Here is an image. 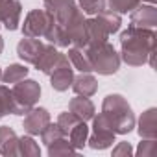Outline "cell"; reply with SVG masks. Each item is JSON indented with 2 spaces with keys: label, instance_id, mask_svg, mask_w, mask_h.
Wrapping results in <instances>:
<instances>
[{
  "label": "cell",
  "instance_id": "obj_14",
  "mask_svg": "<svg viewBox=\"0 0 157 157\" xmlns=\"http://www.w3.org/2000/svg\"><path fill=\"white\" fill-rule=\"evenodd\" d=\"M70 87L78 96H89L91 98L98 91V82L91 72H82L80 76H74Z\"/></svg>",
  "mask_w": 157,
  "mask_h": 157
},
{
  "label": "cell",
  "instance_id": "obj_25",
  "mask_svg": "<svg viewBox=\"0 0 157 157\" xmlns=\"http://www.w3.org/2000/svg\"><path fill=\"white\" fill-rule=\"evenodd\" d=\"M140 2L142 0H107V10L124 15V13H131Z\"/></svg>",
  "mask_w": 157,
  "mask_h": 157
},
{
  "label": "cell",
  "instance_id": "obj_17",
  "mask_svg": "<svg viewBox=\"0 0 157 157\" xmlns=\"http://www.w3.org/2000/svg\"><path fill=\"white\" fill-rule=\"evenodd\" d=\"M0 153L6 157L19 155V135L10 126H0Z\"/></svg>",
  "mask_w": 157,
  "mask_h": 157
},
{
  "label": "cell",
  "instance_id": "obj_3",
  "mask_svg": "<svg viewBox=\"0 0 157 157\" xmlns=\"http://www.w3.org/2000/svg\"><path fill=\"white\" fill-rule=\"evenodd\" d=\"M54 19L68 33L70 46H82V48L87 46L85 17H83V11L80 10V6H78L74 0H70L67 6H63L59 11H56L54 13Z\"/></svg>",
  "mask_w": 157,
  "mask_h": 157
},
{
  "label": "cell",
  "instance_id": "obj_15",
  "mask_svg": "<svg viewBox=\"0 0 157 157\" xmlns=\"http://www.w3.org/2000/svg\"><path fill=\"white\" fill-rule=\"evenodd\" d=\"M137 131L140 139H157V109L155 107H150L140 115Z\"/></svg>",
  "mask_w": 157,
  "mask_h": 157
},
{
  "label": "cell",
  "instance_id": "obj_31",
  "mask_svg": "<svg viewBox=\"0 0 157 157\" xmlns=\"http://www.w3.org/2000/svg\"><path fill=\"white\" fill-rule=\"evenodd\" d=\"M44 2V10H48L52 15L56 13V11H59L63 6H67L70 0H43Z\"/></svg>",
  "mask_w": 157,
  "mask_h": 157
},
{
  "label": "cell",
  "instance_id": "obj_4",
  "mask_svg": "<svg viewBox=\"0 0 157 157\" xmlns=\"http://www.w3.org/2000/svg\"><path fill=\"white\" fill-rule=\"evenodd\" d=\"M122 19L115 11H102L91 19H85V35H87V46L102 44L109 39V35L117 33L120 30Z\"/></svg>",
  "mask_w": 157,
  "mask_h": 157
},
{
  "label": "cell",
  "instance_id": "obj_30",
  "mask_svg": "<svg viewBox=\"0 0 157 157\" xmlns=\"http://www.w3.org/2000/svg\"><path fill=\"white\" fill-rule=\"evenodd\" d=\"M137 153L142 155V157H151L155 153V139H144L139 148H137Z\"/></svg>",
  "mask_w": 157,
  "mask_h": 157
},
{
  "label": "cell",
  "instance_id": "obj_9",
  "mask_svg": "<svg viewBox=\"0 0 157 157\" xmlns=\"http://www.w3.org/2000/svg\"><path fill=\"white\" fill-rule=\"evenodd\" d=\"M48 76H50V85L54 91H57V93L68 91V87L72 85V80H74V68L65 54L59 57L57 65L54 67V70Z\"/></svg>",
  "mask_w": 157,
  "mask_h": 157
},
{
  "label": "cell",
  "instance_id": "obj_18",
  "mask_svg": "<svg viewBox=\"0 0 157 157\" xmlns=\"http://www.w3.org/2000/svg\"><path fill=\"white\" fill-rule=\"evenodd\" d=\"M61 56H63V54L57 50V46H54V44H44V50H43V54L39 56V59H37V63H35V68L48 76V74L54 70V67L57 65V61H59Z\"/></svg>",
  "mask_w": 157,
  "mask_h": 157
},
{
  "label": "cell",
  "instance_id": "obj_32",
  "mask_svg": "<svg viewBox=\"0 0 157 157\" xmlns=\"http://www.w3.org/2000/svg\"><path fill=\"white\" fill-rule=\"evenodd\" d=\"M133 153V148H131V144L129 142H118L115 148H113V155L115 157H120V155H131Z\"/></svg>",
  "mask_w": 157,
  "mask_h": 157
},
{
  "label": "cell",
  "instance_id": "obj_10",
  "mask_svg": "<svg viewBox=\"0 0 157 157\" xmlns=\"http://www.w3.org/2000/svg\"><path fill=\"white\" fill-rule=\"evenodd\" d=\"M22 17V4L19 0H0V26L8 32L19 30Z\"/></svg>",
  "mask_w": 157,
  "mask_h": 157
},
{
  "label": "cell",
  "instance_id": "obj_23",
  "mask_svg": "<svg viewBox=\"0 0 157 157\" xmlns=\"http://www.w3.org/2000/svg\"><path fill=\"white\" fill-rule=\"evenodd\" d=\"M46 148H48V155H50V157L76 153V150H74V146L70 144L68 137H61V139H57V140H54V142L46 144Z\"/></svg>",
  "mask_w": 157,
  "mask_h": 157
},
{
  "label": "cell",
  "instance_id": "obj_20",
  "mask_svg": "<svg viewBox=\"0 0 157 157\" xmlns=\"http://www.w3.org/2000/svg\"><path fill=\"white\" fill-rule=\"evenodd\" d=\"M67 137H68V140H70V144L74 146L76 151L83 150L85 144H87V139H89V128H87V124L83 120H80L76 126H72V129L68 131Z\"/></svg>",
  "mask_w": 157,
  "mask_h": 157
},
{
  "label": "cell",
  "instance_id": "obj_29",
  "mask_svg": "<svg viewBox=\"0 0 157 157\" xmlns=\"http://www.w3.org/2000/svg\"><path fill=\"white\" fill-rule=\"evenodd\" d=\"M0 98H2V102H4V105H6L8 115H13V113H15V100H13L11 89H10L8 85H0Z\"/></svg>",
  "mask_w": 157,
  "mask_h": 157
},
{
  "label": "cell",
  "instance_id": "obj_27",
  "mask_svg": "<svg viewBox=\"0 0 157 157\" xmlns=\"http://www.w3.org/2000/svg\"><path fill=\"white\" fill-rule=\"evenodd\" d=\"M61 137H67V133L57 126V122H56V124L50 122V124L41 131V139H43L44 144H50V142H54V140H57V139H61Z\"/></svg>",
  "mask_w": 157,
  "mask_h": 157
},
{
  "label": "cell",
  "instance_id": "obj_6",
  "mask_svg": "<svg viewBox=\"0 0 157 157\" xmlns=\"http://www.w3.org/2000/svg\"><path fill=\"white\" fill-rule=\"evenodd\" d=\"M13 100H15V113L13 115H26L41 98V85L35 80H21L17 83H13L11 89Z\"/></svg>",
  "mask_w": 157,
  "mask_h": 157
},
{
  "label": "cell",
  "instance_id": "obj_5",
  "mask_svg": "<svg viewBox=\"0 0 157 157\" xmlns=\"http://www.w3.org/2000/svg\"><path fill=\"white\" fill-rule=\"evenodd\" d=\"M85 50H87V56H89V61L94 72L102 76H111L118 72L122 59H120V54H117L115 46L109 41L96 44V46H85Z\"/></svg>",
  "mask_w": 157,
  "mask_h": 157
},
{
  "label": "cell",
  "instance_id": "obj_13",
  "mask_svg": "<svg viewBox=\"0 0 157 157\" xmlns=\"http://www.w3.org/2000/svg\"><path fill=\"white\" fill-rule=\"evenodd\" d=\"M135 28H148L153 30L157 26V10L153 4H139L133 11H131V24Z\"/></svg>",
  "mask_w": 157,
  "mask_h": 157
},
{
  "label": "cell",
  "instance_id": "obj_8",
  "mask_svg": "<svg viewBox=\"0 0 157 157\" xmlns=\"http://www.w3.org/2000/svg\"><path fill=\"white\" fill-rule=\"evenodd\" d=\"M93 133L87 139V144L93 150H107L113 146L115 142V131L111 129L109 120L105 118L104 113H100L98 117H93Z\"/></svg>",
  "mask_w": 157,
  "mask_h": 157
},
{
  "label": "cell",
  "instance_id": "obj_36",
  "mask_svg": "<svg viewBox=\"0 0 157 157\" xmlns=\"http://www.w3.org/2000/svg\"><path fill=\"white\" fill-rule=\"evenodd\" d=\"M0 82H2V68H0Z\"/></svg>",
  "mask_w": 157,
  "mask_h": 157
},
{
  "label": "cell",
  "instance_id": "obj_28",
  "mask_svg": "<svg viewBox=\"0 0 157 157\" xmlns=\"http://www.w3.org/2000/svg\"><path fill=\"white\" fill-rule=\"evenodd\" d=\"M78 122H80V120H78V117L76 115H72L70 111H63V113H59V117H57V126L68 135V131L72 129V126H76Z\"/></svg>",
  "mask_w": 157,
  "mask_h": 157
},
{
  "label": "cell",
  "instance_id": "obj_16",
  "mask_svg": "<svg viewBox=\"0 0 157 157\" xmlns=\"http://www.w3.org/2000/svg\"><path fill=\"white\" fill-rule=\"evenodd\" d=\"M68 111L78 117V120H91L94 117V104L89 100V96H76L68 102Z\"/></svg>",
  "mask_w": 157,
  "mask_h": 157
},
{
  "label": "cell",
  "instance_id": "obj_34",
  "mask_svg": "<svg viewBox=\"0 0 157 157\" xmlns=\"http://www.w3.org/2000/svg\"><path fill=\"white\" fill-rule=\"evenodd\" d=\"M2 50H4V39H2V35H0V56H2Z\"/></svg>",
  "mask_w": 157,
  "mask_h": 157
},
{
  "label": "cell",
  "instance_id": "obj_35",
  "mask_svg": "<svg viewBox=\"0 0 157 157\" xmlns=\"http://www.w3.org/2000/svg\"><path fill=\"white\" fill-rule=\"evenodd\" d=\"M146 2H148V4H155V0H146Z\"/></svg>",
  "mask_w": 157,
  "mask_h": 157
},
{
  "label": "cell",
  "instance_id": "obj_22",
  "mask_svg": "<svg viewBox=\"0 0 157 157\" xmlns=\"http://www.w3.org/2000/svg\"><path fill=\"white\" fill-rule=\"evenodd\" d=\"M30 74V68L26 65H21V63H13L10 65L4 72H2V82L8 83V85H13L21 80H24V78Z\"/></svg>",
  "mask_w": 157,
  "mask_h": 157
},
{
  "label": "cell",
  "instance_id": "obj_19",
  "mask_svg": "<svg viewBox=\"0 0 157 157\" xmlns=\"http://www.w3.org/2000/svg\"><path fill=\"white\" fill-rule=\"evenodd\" d=\"M67 57H68L72 68L80 70V72H93V67H91V61H89V56H87L85 48H82V46H70Z\"/></svg>",
  "mask_w": 157,
  "mask_h": 157
},
{
  "label": "cell",
  "instance_id": "obj_11",
  "mask_svg": "<svg viewBox=\"0 0 157 157\" xmlns=\"http://www.w3.org/2000/svg\"><path fill=\"white\" fill-rule=\"evenodd\" d=\"M50 124V113L44 107H32L26 115H24V122L22 128L28 135H41V131Z\"/></svg>",
  "mask_w": 157,
  "mask_h": 157
},
{
  "label": "cell",
  "instance_id": "obj_12",
  "mask_svg": "<svg viewBox=\"0 0 157 157\" xmlns=\"http://www.w3.org/2000/svg\"><path fill=\"white\" fill-rule=\"evenodd\" d=\"M43 50H44V43L41 39H35V37L22 35V39L17 44V56L24 63H30V65H35L37 63V59L43 54Z\"/></svg>",
  "mask_w": 157,
  "mask_h": 157
},
{
  "label": "cell",
  "instance_id": "obj_24",
  "mask_svg": "<svg viewBox=\"0 0 157 157\" xmlns=\"http://www.w3.org/2000/svg\"><path fill=\"white\" fill-rule=\"evenodd\" d=\"M19 155H24V157H39L41 155V148L33 140V135L19 137Z\"/></svg>",
  "mask_w": 157,
  "mask_h": 157
},
{
  "label": "cell",
  "instance_id": "obj_21",
  "mask_svg": "<svg viewBox=\"0 0 157 157\" xmlns=\"http://www.w3.org/2000/svg\"><path fill=\"white\" fill-rule=\"evenodd\" d=\"M44 39H48L50 44H54V46H57V48H68V46H70V37H68V33H67L56 21H54V24L50 26V30L46 32Z\"/></svg>",
  "mask_w": 157,
  "mask_h": 157
},
{
  "label": "cell",
  "instance_id": "obj_1",
  "mask_svg": "<svg viewBox=\"0 0 157 157\" xmlns=\"http://www.w3.org/2000/svg\"><path fill=\"white\" fill-rule=\"evenodd\" d=\"M155 39L153 30L128 26V30L120 33V59L129 67H142L144 63L155 67Z\"/></svg>",
  "mask_w": 157,
  "mask_h": 157
},
{
  "label": "cell",
  "instance_id": "obj_7",
  "mask_svg": "<svg viewBox=\"0 0 157 157\" xmlns=\"http://www.w3.org/2000/svg\"><path fill=\"white\" fill-rule=\"evenodd\" d=\"M54 15L48 10H32L22 24V35L26 37H35V39H44L46 32L54 24Z\"/></svg>",
  "mask_w": 157,
  "mask_h": 157
},
{
  "label": "cell",
  "instance_id": "obj_2",
  "mask_svg": "<svg viewBox=\"0 0 157 157\" xmlns=\"http://www.w3.org/2000/svg\"><path fill=\"white\" fill-rule=\"evenodd\" d=\"M102 113L109 120L115 135H128L137 124L135 113L122 94H107L102 104Z\"/></svg>",
  "mask_w": 157,
  "mask_h": 157
},
{
  "label": "cell",
  "instance_id": "obj_26",
  "mask_svg": "<svg viewBox=\"0 0 157 157\" xmlns=\"http://www.w3.org/2000/svg\"><path fill=\"white\" fill-rule=\"evenodd\" d=\"M78 6L83 13L94 17L107 10V0H78Z\"/></svg>",
  "mask_w": 157,
  "mask_h": 157
},
{
  "label": "cell",
  "instance_id": "obj_33",
  "mask_svg": "<svg viewBox=\"0 0 157 157\" xmlns=\"http://www.w3.org/2000/svg\"><path fill=\"white\" fill-rule=\"evenodd\" d=\"M6 115H8V111H6V105H4L2 98H0V118H4Z\"/></svg>",
  "mask_w": 157,
  "mask_h": 157
}]
</instances>
